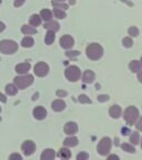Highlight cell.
<instances>
[{
	"instance_id": "23",
	"label": "cell",
	"mask_w": 142,
	"mask_h": 160,
	"mask_svg": "<svg viewBox=\"0 0 142 160\" xmlns=\"http://www.w3.org/2000/svg\"><path fill=\"white\" fill-rule=\"evenodd\" d=\"M58 157L62 158V159H69L71 157V152L69 151V149L67 148H61L58 152Z\"/></svg>"
},
{
	"instance_id": "1",
	"label": "cell",
	"mask_w": 142,
	"mask_h": 160,
	"mask_svg": "<svg viewBox=\"0 0 142 160\" xmlns=\"http://www.w3.org/2000/svg\"><path fill=\"white\" fill-rule=\"evenodd\" d=\"M86 52L89 59L91 60H99L103 55V49L102 47L98 43H90L86 49Z\"/></svg>"
},
{
	"instance_id": "32",
	"label": "cell",
	"mask_w": 142,
	"mask_h": 160,
	"mask_svg": "<svg viewBox=\"0 0 142 160\" xmlns=\"http://www.w3.org/2000/svg\"><path fill=\"white\" fill-rule=\"evenodd\" d=\"M128 32L131 37H137L139 35V30H138L137 27H130L129 30H128Z\"/></svg>"
},
{
	"instance_id": "31",
	"label": "cell",
	"mask_w": 142,
	"mask_h": 160,
	"mask_svg": "<svg viewBox=\"0 0 142 160\" xmlns=\"http://www.w3.org/2000/svg\"><path fill=\"white\" fill-rule=\"evenodd\" d=\"M78 100H79V102H81V103H91V99L86 95H80L79 97H78Z\"/></svg>"
},
{
	"instance_id": "35",
	"label": "cell",
	"mask_w": 142,
	"mask_h": 160,
	"mask_svg": "<svg viewBox=\"0 0 142 160\" xmlns=\"http://www.w3.org/2000/svg\"><path fill=\"white\" fill-rule=\"evenodd\" d=\"M89 158V155L87 152H80L79 155L77 156V159L78 160H86Z\"/></svg>"
},
{
	"instance_id": "6",
	"label": "cell",
	"mask_w": 142,
	"mask_h": 160,
	"mask_svg": "<svg viewBox=\"0 0 142 160\" xmlns=\"http://www.w3.org/2000/svg\"><path fill=\"white\" fill-rule=\"evenodd\" d=\"M65 75L67 77L68 80L70 81H77V80L80 79V76H81V72H80V69L77 67V66H70L66 69Z\"/></svg>"
},
{
	"instance_id": "12",
	"label": "cell",
	"mask_w": 142,
	"mask_h": 160,
	"mask_svg": "<svg viewBox=\"0 0 142 160\" xmlns=\"http://www.w3.org/2000/svg\"><path fill=\"white\" fill-rule=\"evenodd\" d=\"M121 112H122V110H121V108L117 105L111 106L110 109H109V115L112 118H115V119H118V118L121 116Z\"/></svg>"
},
{
	"instance_id": "21",
	"label": "cell",
	"mask_w": 142,
	"mask_h": 160,
	"mask_svg": "<svg viewBox=\"0 0 142 160\" xmlns=\"http://www.w3.org/2000/svg\"><path fill=\"white\" fill-rule=\"evenodd\" d=\"M40 17H41L42 20H45V21H50L51 18H52V12L48 9H43L42 11L40 12Z\"/></svg>"
},
{
	"instance_id": "24",
	"label": "cell",
	"mask_w": 142,
	"mask_h": 160,
	"mask_svg": "<svg viewBox=\"0 0 142 160\" xmlns=\"http://www.w3.org/2000/svg\"><path fill=\"white\" fill-rule=\"evenodd\" d=\"M55 32L56 31H53V30H48L47 35H46V43L47 45H51V43L55 41Z\"/></svg>"
},
{
	"instance_id": "49",
	"label": "cell",
	"mask_w": 142,
	"mask_h": 160,
	"mask_svg": "<svg viewBox=\"0 0 142 160\" xmlns=\"http://www.w3.org/2000/svg\"><path fill=\"white\" fill-rule=\"evenodd\" d=\"M141 149H142V142H141Z\"/></svg>"
},
{
	"instance_id": "45",
	"label": "cell",
	"mask_w": 142,
	"mask_h": 160,
	"mask_svg": "<svg viewBox=\"0 0 142 160\" xmlns=\"http://www.w3.org/2000/svg\"><path fill=\"white\" fill-rule=\"evenodd\" d=\"M71 3L73 5V3H75V0H70V5H71Z\"/></svg>"
},
{
	"instance_id": "3",
	"label": "cell",
	"mask_w": 142,
	"mask_h": 160,
	"mask_svg": "<svg viewBox=\"0 0 142 160\" xmlns=\"http://www.w3.org/2000/svg\"><path fill=\"white\" fill-rule=\"evenodd\" d=\"M18 50V45L13 40H2L0 41V52L6 55L15 53Z\"/></svg>"
},
{
	"instance_id": "26",
	"label": "cell",
	"mask_w": 142,
	"mask_h": 160,
	"mask_svg": "<svg viewBox=\"0 0 142 160\" xmlns=\"http://www.w3.org/2000/svg\"><path fill=\"white\" fill-rule=\"evenodd\" d=\"M18 91V88L16 87V85H7L6 86V92L9 96H15Z\"/></svg>"
},
{
	"instance_id": "38",
	"label": "cell",
	"mask_w": 142,
	"mask_h": 160,
	"mask_svg": "<svg viewBox=\"0 0 142 160\" xmlns=\"http://www.w3.org/2000/svg\"><path fill=\"white\" fill-rule=\"evenodd\" d=\"M135 127H137L138 130L142 131V117L139 118V120H138V122H137V125H135Z\"/></svg>"
},
{
	"instance_id": "7",
	"label": "cell",
	"mask_w": 142,
	"mask_h": 160,
	"mask_svg": "<svg viewBox=\"0 0 142 160\" xmlns=\"http://www.w3.org/2000/svg\"><path fill=\"white\" fill-rule=\"evenodd\" d=\"M49 72V66L45 62H38L35 66V73L38 77H45Z\"/></svg>"
},
{
	"instance_id": "25",
	"label": "cell",
	"mask_w": 142,
	"mask_h": 160,
	"mask_svg": "<svg viewBox=\"0 0 142 160\" xmlns=\"http://www.w3.org/2000/svg\"><path fill=\"white\" fill-rule=\"evenodd\" d=\"M33 43H35V41H33V39L31 37H25L22 39V41H21V46L25 48H30L32 47Z\"/></svg>"
},
{
	"instance_id": "17",
	"label": "cell",
	"mask_w": 142,
	"mask_h": 160,
	"mask_svg": "<svg viewBox=\"0 0 142 160\" xmlns=\"http://www.w3.org/2000/svg\"><path fill=\"white\" fill-rule=\"evenodd\" d=\"M141 62L140 61H138V60H132L131 62H130L129 65V68L130 70L132 71V72H139L140 70H141Z\"/></svg>"
},
{
	"instance_id": "9",
	"label": "cell",
	"mask_w": 142,
	"mask_h": 160,
	"mask_svg": "<svg viewBox=\"0 0 142 160\" xmlns=\"http://www.w3.org/2000/svg\"><path fill=\"white\" fill-rule=\"evenodd\" d=\"M73 43H75V40L69 35H65L60 38V46L65 49H70L73 46Z\"/></svg>"
},
{
	"instance_id": "20",
	"label": "cell",
	"mask_w": 142,
	"mask_h": 160,
	"mask_svg": "<svg viewBox=\"0 0 142 160\" xmlns=\"http://www.w3.org/2000/svg\"><path fill=\"white\" fill-rule=\"evenodd\" d=\"M21 31H22V33H25V35L29 36V35H35V33H37V29L33 27H30V26H22V28H21Z\"/></svg>"
},
{
	"instance_id": "44",
	"label": "cell",
	"mask_w": 142,
	"mask_h": 160,
	"mask_svg": "<svg viewBox=\"0 0 142 160\" xmlns=\"http://www.w3.org/2000/svg\"><path fill=\"white\" fill-rule=\"evenodd\" d=\"M138 79H139V81L142 83V71H139V73H138Z\"/></svg>"
},
{
	"instance_id": "11",
	"label": "cell",
	"mask_w": 142,
	"mask_h": 160,
	"mask_svg": "<svg viewBox=\"0 0 142 160\" xmlns=\"http://www.w3.org/2000/svg\"><path fill=\"white\" fill-rule=\"evenodd\" d=\"M63 130H65V133H67V135H75L78 131V125L76 122H71L70 121V122L66 123Z\"/></svg>"
},
{
	"instance_id": "28",
	"label": "cell",
	"mask_w": 142,
	"mask_h": 160,
	"mask_svg": "<svg viewBox=\"0 0 142 160\" xmlns=\"http://www.w3.org/2000/svg\"><path fill=\"white\" fill-rule=\"evenodd\" d=\"M53 15H55L56 18H58V19H65V18L67 17L65 10L58 9V8H55V9H53Z\"/></svg>"
},
{
	"instance_id": "48",
	"label": "cell",
	"mask_w": 142,
	"mask_h": 160,
	"mask_svg": "<svg viewBox=\"0 0 142 160\" xmlns=\"http://www.w3.org/2000/svg\"><path fill=\"white\" fill-rule=\"evenodd\" d=\"M0 112H1V107H0Z\"/></svg>"
},
{
	"instance_id": "30",
	"label": "cell",
	"mask_w": 142,
	"mask_h": 160,
	"mask_svg": "<svg viewBox=\"0 0 142 160\" xmlns=\"http://www.w3.org/2000/svg\"><path fill=\"white\" fill-rule=\"evenodd\" d=\"M121 147H122V149L125 150V151H127V152H129V153H135V147H133L132 145H130V143H123Z\"/></svg>"
},
{
	"instance_id": "46",
	"label": "cell",
	"mask_w": 142,
	"mask_h": 160,
	"mask_svg": "<svg viewBox=\"0 0 142 160\" xmlns=\"http://www.w3.org/2000/svg\"><path fill=\"white\" fill-rule=\"evenodd\" d=\"M140 62H141V66H142V57H141V60H140Z\"/></svg>"
},
{
	"instance_id": "10",
	"label": "cell",
	"mask_w": 142,
	"mask_h": 160,
	"mask_svg": "<svg viewBox=\"0 0 142 160\" xmlns=\"http://www.w3.org/2000/svg\"><path fill=\"white\" fill-rule=\"evenodd\" d=\"M46 116H47V110L43 107H41V106L36 107L35 109H33V117H35L36 119L42 120L46 118Z\"/></svg>"
},
{
	"instance_id": "15",
	"label": "cell",
	"mask_w": 142,
	"mask_h": 160,
	"mask_svg": "<svg viewBox=\"0 0 142 160\" xmlns=\"http://www.w3.org/2000/svg\"><path fill=\"white\" fill-rule=\"evenodd\" d=\"M56 157V153H55V150L52 149H46L42 153H41V160H52L55 159Z\"/></svg>"
},
{
	"instance_id": "29",
	"label": "cell",
	"mask_w": 142,
	"mask_h": 160,
	"mask_svg": "<svg viewBox=\"0 0 142 160\" xmlns=\"http://www.w3.org/2000/svg\"><path fill=\"white\" fill-rule=\"evenodd\" d=\"M140 141V135L137 132V131H135V132H132V135L130 136V142L132 143V145H138Z\"/></svg>"
},
{
	"instance_id": "2",
	"label": "cell",
	"mask_w": 142,
	"mask_h": 160,
	"mask_svg": "<svg viewBox=\"0 0 142 160\" xmlns=\"http://www.w3.org/2000/svg\"><path fill=\"white\" fill-rule=\"evenodd\" d=\"M123 118L127 121L128 125L132 126L133 123H135L138 119H139V110L137 109L133 106H130L127 109L125 110V113H123Z\"/></svg>"
},
{
	"instance_id": "13",
	"label": "cell",
	"mask_w": 142,
	"mask_h": 160,
	"mask_svg": "<svg viewBox=\"0 0 142 160\" xmlns=\"http://www.w3.org/2000/svg\"><path fill=\"white\" fill-rule=\"evenodd\" d=\"M95 72H93L92 70H86L85 73H83L82 79L86 83H92L95 81Z\"/></svg>"
},
{
	"instance_id": "16",
	"label": "cell",
	"mask_w": 142,
	"mask_h": 160,
	"mask_svg": "<svg viewBox=\"0 0 142 160\" xmlns=\"http://www.w3.org/2000/svg\"><path fill=\"white\" fill-rule=\"evenodd\" d=\"M30 69V63L25 62V63H19L16 66V71L18 73H27Z\"/></svg>"
},
{
	"instance_id": "36",
	"label": "cell",
	"mask_w": 142,
	"mask_h": 160,
	"mask_svg": "<svg viewBox=\"0 0 142 160\" xmlns=\"http://www.w3.org/2000/svg\"><path fill=\"white\" fill-rule=\"evenodd\" d=\"M98 101H100V102H105V101H108L109 100V96L107 95H101V96H98Z\"/></svg>"
},
{
	"instance_id": "5",
	"label": "cell",
	"mask_w": 142,
	"mask_h": 160,
	"mask_svg": "<svg viewBox=\"0 0 142 160\" xmlns=\"http://www.w3.org/2000/svg\"><path fill=\"white\" fill-rule=\"evenodd\" d=\"M111 146H112V142H111L110 138H102V139L100 140L99 145H98V152L101 156H107L110 152V150H111Z\"/></svg>"
},
{
	"instance_id": "41",
	"label": "cell",
	"mask_w": 142,
	"mask_h": 160,
	"mask_svg": "<svg viewBox=\"0 0 142 160\" xmlns=\"http://www.w3.org/2000/svg\"><path fill=\"white\" fill-rule=\"evenodd\" d=\"M0 101H1V102H3V103L7 102V98H6V96L2 95V93H0Z\"/></svg>"
},
{
	"instance_id": "18",
	"label": "cell",
	"mask_w": 142,
	"mask_h": 160,
	"mask_svg": "<svg viewBox=\"0 0 142 160\" xmlns=\"http://www.w3.org/2000/svg\"><path fill=\"white\" fill-rule=\"evenodd\" d=\"M65 146L66 147H76L78 145V139L76 137H68L65 139Z\"/></svg>"
},
{
	"instance_id": "8",
	"label": "cell",
	"mask_w": 142,
	"mask_h": 160,
	"mask_svg": "<svg viewBox=\"0 0 142 160\" xmlns=\"http://www.w3.org/2000/svg\"><path fill=\"white\" fill-rule=\"evenodd\" d=\"M21 149L26 156H31L36 151V145L31 140H26L21 146Z\"/></svg>"
},
{
	"instance_id": "40",
	"label": "cell",
	"mask_w": 142,
	"mask_h": 160,
	"mask_svg": "<svg viewBox=\"0 0 142 160\" xmlns=\"http://www.w3.org/2000/svg\"><path fill=\"white\" fill-rule=\"evenodd\" d=\"M57 96L58 97H65V96H67V91H65V90H58Z\"/></svg>"
},
{
	"instance_id": "4",
	"label": "cell",
	"mask_w": 142,
	"mask_h": 160,
	"mask_svg": "<svg viewBox=\"0 0 142 160\" xmlns=\"http://www.w3.org/2000/svg\"><path fill=\"white\" fill-rule=\"evenodd\" d=\"M16 87L18 89H25V88L29 87L31 83L33 82V76L31 75H26V76H18L13 79Z\"/></svg>"
},
{
	"instance_id": "27",
	"label": "cell",
	"mask_w": 142,
	"mask_h": 160,
	"mask_svg": "<svg viewBox=\"0 0 142 160\" xmlns=\"http://www.w3.org/2000/svg\"><path fill=\"white\" fill-rule=\"evenodd\" d=\"M52 6L55 8H58V9H61V10L68 9V5H66L63 1H59V0H53V1H52Z\"/></svg>"
},
{
	"instance_id": "43",
	"label": "cell",
	"mask_w": 142,
	"mask_h": 160,
	"mask_svg": "<svg viewBox=\"0 0 142 160\" xmlns=\"http://www.w3.org/2000/svg\"><path fill=\"white\" fill-rule=\"evenodd\" d=\"M5 29H6L5 23H3V22H0V32H2V31H3Z\"/></svg>"
},
{
	"instance_id": "22",
	"label": "cell",
	"mask_w": 142,
	"mask_h": 160,
	"mask_svg": "<svg viewBox=\"0 0 142 160\" xmlns=\"http://www.w3.org/2000/svg\"><path fill=\"white\" fill-rule=\"evenodd\" d=\"M41 17L38 15H32L31 17H30V20L29 22L31 26H33V27H37V26H40V23H41Z\"/></svg>"
},
{
	"instance_id": "42",
	"label": "cell",
	"mask_w": 142,
	"mask_h": 160,
	"mask_svg": "<svg viewBox=\"0 0 142 160\" xmlns=\"http://www.w3.org/2000/svg\"><path fill=\"white\" fill-rule=\"evenodd\" d=\"M108 159H109V160H111V159L119 160V157H118V156H115V155H111V156H109V157H108Z\"/></svg>"
},
{
	"instance_id": "19",
	"label": "cell",
	"mask_w": 142,
	"mask_h": 160,
	"mask_svg": "<svg viewBox=\"0 0 142 160\" xmlns=\"http://www.w3.org/2000/svg\"><path fill=\"white\" fill-rule=\"evenodd\" d=\"M45 28L48 30H53V31H58L59 30V23L57 21H52L50 20L47 23H45Z\"/></svg>"
},
{
	"instance_id": "47",
	"label": "cell",
	"mask_w": 142,
	"mask_h": 160,
	"mask_svg": "<svg viewBox=\"0 0 142 160\" xmlns=\"http://www.w3.org/2000/svg\"><path fill=\"white\" fill-rule=\"evenodd\" d=\"M59 1H65V0H59Z\"/></svg>"
},
{
	"instance_id": "14",
	"label": "cell",
	"mask_w": 142,
	"mask_h": 160,
	"mask_svg": "<svg viewBox=\"0 0 142 160\" xmlns=\"http://www.w3.org/2000/svg\"><path fill=\"white\" fill-rule=\"evenodd\" d=\"M51 108H52L53 111L59 112V111H62L66 108V103H65V101H62V100H60V99L56 100V101L52 102V105H51Z\"/></svg>"
},
{
	"instance_id": "34",
	"label": "cell",
	"mask_w": 142,
	"mask_h": 160,
	"mask_svg": "<svg viewBox=\"0 0 142 160\" xmlns=\"http://www.w3.org/2000/svg\"><path fill=\"white\" fill-rule=\"evenodd\" d=\"M79 55H80L79 51H67V52H66V56H67L68 58H71V59L78 57Z\"/></svg>"
},
{
	"instance_id": "37",
	"label": "cell",
	"mask_w": 142,
	"mask_h": 160,
	"mask_svg": "<svg viewBox=\"0 0 142 160\" xmlns=\"http://www.w3.org/2000/svg\"><path fill=\"white\" fill-rule=\"evenodd\" d=\"M9 159L10 160H13V159H17V160H21L22 159V157L19 155V153H12V155L10 156L9 157Z\"/></svg>"
},
{
	"instance_id": "33",
	"label": "cell",
	"mask_w": 142,
	"mask_h": 160,
	"mask_svg": "<svg viewBox=\"0 0 142 160\" xmlns=\"http://www.w3.org/2000/svg\"><path fill=\"white\" fill-rule=\"evenodd\" d=\"M122 43H123V46H125V47L130 48V47H132L133 41L130 37H127V38H125V39L122 40Z\"/></svg>"
},
{
	"instance_id": "39",
	"label": "cell",
	"mask_w": 142,
	"mask_h": 160,
	"mask_svg": "<svg viewBox=\"0 0 142 160\" xmlns=\"http://www.w3.org/2000/svg\"><path fill=\"white\" fill-rule=\"evenodd\" d=\"M25 2L26 0H15V7H21Z\"/></svg>"
}]
</instances>
